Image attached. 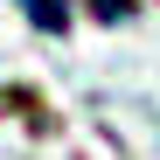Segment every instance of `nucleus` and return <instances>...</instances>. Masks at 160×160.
<instances>
[{
	"label": "nucleus",
	"mask_w": 160,
	"mask_h": 160,
	"mask_svg": "<svg viewBox=\"0 0 160 160\" xmlns=\"http://www.w3.org/2000/svg\"><path fill=\"white\" fill-rule=\"evenodd\" d=\"M91 7H98V14H112V21H125V14H132L125 0H91Z\"/></svg>",
	"instance_id": "1"
}]
</instances>
